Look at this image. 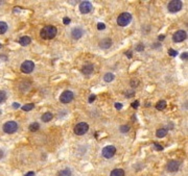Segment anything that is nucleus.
I'll return each instance as SVG.
<instances>
[{"instance_id":"f257e3e1","label":"nucleus","mask_w":188,"mask_h":176,"mask_svg":"<svg viewBox=\"0 0 188 176\" xmlns=\"http://www.w3.org/2000/svg\"><path fill=\"white\" fill-rule=\"evenodd\" d=\"M57 33H58V29L52 25H47V26L43 27L40 31L41 38L44 40H51L57 35Z\"/></svg>"},{"instance_id":"f03ea898","label":"nucleus","mask_w":188,"mask_h":176,"mask_svg":"<svg viewBox=\"0 0 188 176\" xmlns=\"http://www.w3.org/2000/svg\"><path fill=\"white\" fill-rule=\"evenodd\" d=\"M131 21H132V15L130 13H122L117 18V24L122 27L128 25Z\"/></svg>"},{"instance_id":"7ed1b4c3","label":"nucleus","mask_w":188,"mask_h":176,"mask_svg":"<svg viewBox=\"0 0 188 176\" xmlns=\"http://www.w3.org/2000/svg\"><path fill=\"white\" fill-rule=\"evenodd\" d=\"M2 128H3V131H4L5 133L12 134V133H14V132L17 131L18 124L16 123L15 121H7V123L3 124Z\"/></svg>"},{"instance_id":"20e7f679","label":"nucleus","mask_w":188,"mask_h":176,"mask_svg":"<svg viewBox=\"0 0 188 176\" xmlns=\"http://www.w3.org/2000/svg\"><path fill=\"white\" fill-rule=\"evenodd\" d=\"M115 153H116V148L112 145L106 146L102 150V155L105 159H111V157H113V156L115 155Z\"/></svg>"},{"instance_id":"39448f33","label":"nucleus","mask_w":188,"mask_h":176,"mask_svg":"<svg viewBox=\"0 0 188 176\" xmlns=\"http://www.w3.org/2000/svg\"><path fill=\"white\" fill-rule=\"evenodd\" d=\"M89 130V125L85 122H81V123L76 124L74 127V133L78 136H83Z\"/></svg>"},{"instance_id":"423d86ee","label":"nucleus","mask_w":188,"mask_h":176,"mask_svg":"<svg viewBox=\"0 0 188 176\" xmlns=\"http://www.w3.org/2000/svg\"><path fill=\"white\" fill-rule=\"evenodd\" d=\"M181 9H182V1H180V0H173L167 5V9L171 13H178L179 11H181Z\"/></svg>"},{"instance_id":"0eeeda50","label":"nucleus","mask_w":188,"mask_h":176,"mask_svg":"<svg viewBox=\"0 0 188 176\" xmlns=\"http://www.w3.org/2000/svg\"><path fill=\"white\" fill-rule=\"evenodd\" d=\"M20 69L23 73L29 74V73L33 72V69H35V64H33V62H31V61H25V62L22 63Z\"/></svg>"},{"instance_id":"6e6552de","label":"nucleus","mask_w":188,"mask_h":176,"mask_svg":"<svg viewBox=\"0 0 188 176\" xmlns=\"http://www.w3.org/2000/svg\"><path fill=\"white\" fill-rule=\"evenodd\" d=\"M73 98H74V95H73V93L71 92V91H65V92H63L62 94H61L60 101L62 102V103L66 104L72 101Z\"/></svg>"},{"instance_id":"1a4fd4ad","label":"nucleus","mask_w":188,"mask_h":176,"mask_svg":"<svg viewBox=\"0 0 188 176\" xmlns=\"http://www.w3.org/2000/svg\"><path fill=\"white\" fill-rule=\"evenodd\" d=\"M186 38H187V33H186V31L178 30L173 33V42H176V43H180V42H183L184 40H186Z\"/></svg>"},{"instance_id":"9d476101","label":"nucleus","mask_w":188,"mask_h":176,"mask_svg":"<svg viewBox=\"0 0 188 176\" xmlns=\"http://www.w3.org/2000/svg\"><path fill=\"white\" fill-rule=\"evenodd\" d=\"M92 11V4L90 1H83L80 4V12L82 14H89Z\"/></svg>"},{"instance_id":"9b49d317","label":"nucleus","mask_w":188,"mask_h":176,"mask_svg":"<svg viewBox=\"0 0 188 176\" xmlns=\"http://www.w3.org/2000/svg\"><path fill=\"white\" fill-rule=\"evenodd\" d=\"M167 171L168 172H177L180 169V163L178 161H171L167 164Z\"/></svg>"},{"instance_id":"f8f14e48","label":"nucleus","mask_w":188,"mask_h":176,"mask_svg":"<svg viewBox=\"0 0 188 176\" xmlns=\"http://www.w3.org/2000/svg\"><path fill=\"white\" fill-rule=\"evenodd\" d=\"M83 35H84V30H83V28H81V27H75V28H73L72 31H71V37H72L74 40H78Z\"/></svg>"},{"instance_id":"ddd939ff","label":"nucleus","mask_w":188,"mask_h":176,"mask_svg":"<svg viewBox=\"0 0 188 176\" xmlns=\"http://www.w3.org/2000/svg\"><path fill=\"white\" fill-rule=\"evenodd\" d=\"M93 71H94V66H93V65H91V64L85 65V66L82 68V72H83V74H85V75L92 74Z\"/></svg>"},{"instance_id":"4468645a","label":"nucleus","mask_w":188,"mask_h":176,"mask_svg":"<svg viewBox=\"0 0 188 176\" xmlns=\"http://www.w3.org/2000/svg\"><path fill=\"white\" fill-rule=\"evenodd\" d=\"M111 45H112V40L111 39H104L102 41H100L99 42V47L102 49H109L111 47Z\"/></svg>"},{"instance_id":"2eb2a0df","label":"nucleus","mask_w":188,"mask_h":176,"mask_svg":"<svg viewBox=\"0 0 188 176\" xmlns=\"http://www.w3.org/2000/svg\"><path fill=\"white\" fill-rule=\"evenodd\" d=\"M30 42H31V39L29 37H27V35L19 39V43H20V45H22V46H27V45L30 44Z\"/></svg>"},{"instance_id":"dca6fc26","label":"nucleus","mask_w":188,"mask_h":176,"mask_svg":"<svg viewBox=\"0 0 188 176\" xmlns=\"http://www.w3.org/2000/svg\"><path fill=\"white\" fill-rule=\"evenodd\" d=\"M41 119H42L43 122H49L52 120V114L49 112L45 113V114L42 115V117H41Z\"/></svg>"},{"instance_id":"f3484780","label":"nucleus","mask_w":188,"mask_h":176,"mask_svg":"<svg viewBox=\"0 0 188 176\" xmlns=\"http://www.w3.org/2000/svg\"><path fill=\"white\" fill-rule=\"evenodd\" d=\"M110 176H124V171L122 169H114L110 173Z\"/></svg>"},{"instance_id":"a211bd4d","label":"nucleus","mask_w":188,"mask_h":176,"mask_svg":"<svg viewBox=\"0 0 188 176\" xmlns=\"http://www.w3.org/2000/svg\"><path fill=\"white\" fill-rule=\"evenodd\" d=\"M166 134H167V130H166L165 128H159V129L156 131V136H157L158 138H164Z\"/></svg>"},{"instance_id":"6ab92c4d","label":"nucleus","mask_w":188,"mask_h":176,"mask_svg":"<svg viewBox=\"0 0 188 176\" xmlns=\"http://www.w3.org/2000/svg\"><path fill=\"white\" fill-rule=\"evenodd\" d=\"M165 107H166L165 100H160V101H158L157 104H156V108H157L158 110H163Z\"/></svg>"},{"instance_id":"aec40b11","label":"nucleus","mask_w":188,"mask_h":176,"mask_svg":"<svg viewBox=\"0 0 188 176\" xmlns=\"http://www.w3.org/2000/svg\"><path fill=\"white\" fill-rule=\"evenodd\" d=\"M114 74L113 73H106L105 74V76H104V80L106 82H113L114 80Z\"/></svg>"},{"instance_id":"412c9836","label":"nucleus","mask_w":188,"mask_h":176,"mask_svg":"<svg viewBox=\"0 0 188 176\" xmlns=\"http://www.w3.org/2000/svg\"><path fill=\"white\" fill-rule=\"evenodd\" d=\"M58 176H71V170L68 169V168L61 170L58 173Z\"/></svg>"},{"instance_id":"4be33fe9","label":"nucleus","mask_w":188,"mask_h":176,"mask_svg":"<svg viewBox=\"0 0 188 176\" xmlns=\"http://www.w3.org/2000/svg\"><path fill=\"white\" fill-rule=\"evenodd\" d=\"M7 30V24L3 21H0V35H3Z\"/></svg>"},{"instance_id":"5701e85b","label":"nucleus","mask_w":188,"mask_h":176,"mask_svg":"<svg viewBox=\"0 0 188 176\" xmlns=\"http://www.w3.org/2000/svg\"><path fill=\"white\" fill-rule=\"evenodd\" d=\"M28 128L31 132H35V131H37V130H39L40 125H39V123H37V122H33V123H31L30 125H29Z\"/></svg>"},{"instance_id":"b1692460","label":"nucleus","mask_w":188,"mask_h":176,"mask_svg":"<svg viewBox=\"0 0 188 176\" xmlns=\"http://www.w3.org/2000/svg\"><path fill=\"white\" fill-rule=\"evenodd\" d=\"M33 107H35V104L33 103H27L22 106V110H24V112H29V110H33Z\"/></svg>"},{"instance_id":"393cba45","label":"nucleus","mask_w":188,"mask_h":176,"mask_svg":"<svg viewBox=\"0 0 188 176\" xmlns=\"http://www.w3.org/2000/svg\"><path fill=\"white\" fill-rule=\"evenodd\" d=\"M5 99H7V93L4 91H0V103L4 102Z\"/></svg>"},{"instance_id":"a878e982","label":"nucleus","mask_w":188,"mask_h":176,"mask_svg":"<svg viewBox=\"0 0 188 176\" xmlns=\"http://www.w3.org/2000/svg\"><path fill=\"white\" fill-rule=\"evenodd\" d=\"M119 130L122 132V133H126V132H128V130H130V126L128 125H122V126H120Z\"/></svg>"},{"instance_id":"bb28decb","label":"nucleus","mask_w":188,"mask_h":176,"mask_svg":"<svg viewBox=\"0 0 188 176\" xmlns=\"http://www.w3.org/2000/svg\"><path fill=\"white\" fill-rule=\"evenodd\" d=\"M168 54L171 55V56L175 57V56H177V55H178V52L175 50V49H171H171H168Z\"/></svg>"},{"instance_id":"cd10ccee","label":"nucleus","mask_w":188,"mask_h":176,"mask_svg":"<svg viewBox=\"0 0 188 176\" xmlns=\"http://www.w3.org/2000/svg\"><path fill=\"white\" fill-rule=\"evenodd\" d=\"M154 147H155V149L158 150V151H161V150H163V146H161L159 143H154Z\"/></svg>"},{"instance_id":"c85d7f7f","label":"nucleus","mask_w":188,"mask_h":176,"mask_svg":"<svg viewBox=\"0 0 188 176\" xmlns=\"http://www.w3.org/2000/svg\"><path fill=\"white\" fill-rule=\"evenodd\" d=\"M95 99H96V96H95V95H94V94H91L90 96H89V99H88L89 103H93Z\"/></svg>"},{"instance_id":"c756f323","label":"nucleus","mask_w":188,"mask_h":176,"mask_svg":"<svg viewBox=\"0 0 188 176\" xmlns=\"http://www.w3.org/2000/svg\"><path fill=\"white\" fill-rule=\"evenodd\" d=\"M105 28H106V24H105V23L99 22L97 24V29H98V30H104Z\"/></svg>"},{"instance_id":"7c9ffc66","label":"nucleus","mask_w":188,"mask_h":176,"mask_svg":"<svg viewBox=\"0 0 188 176\" xmlns=\"http://www.w3.org/2000/svg\"><path fill=\"white\" fill-rule=\"evenodd\" d=\"M136 50L139 51V52H141V51L144 50V46H143L142 44H138L137 47H136Z\"/></svg>"},{"instance_id":"2f4dec72","label":"nucleus","mask_w":188,"mask_h":176,"mask_svg":"<svg viewBox=\"0 0 188 176\" xmlns=\"http://www.w3.org/2000/svg\"><path fill=\"white\" fill-rule=\"evenodd\" d=\"M71 22V20H70V18H68V17H65L64 19H63V23H64L65 25H68L69 23Z\"/></svg>"},{"instance_id":"473e14b6","label":"nucleus","mask_w":188,"mask_h":176,"mask_svg":"<svg viewBox=\"0 0 188 176\" xmlns=\"http://www.w3.org/2000/svg\"><path fill=\"white\" fill-rule=\"evenodd\" d=\"M181 58H182V60H183V61H187V58H188V53H187V52L182 53Z\"/></svg>"},{"instance_id":"72a5a7b5","label":"nucleus","mask_w":188,"mask_h":176,"mask_svg":"<svg viewBox=\"0 0 188 176\" xmlns=\"http://www.w3.org/2000/svg\"><path fill=\"white\" fill-rule=\"evenodd\" d=\"M138 84H139V82H138V80H135V79H133L131 82V84H132V87H134V88H135V87H138Z\"/></svg>"},{"instance_id":"f704fd0d","label":"nucleus","mask_w":188,"mask_h":176,"mask_svg":"<svg viewBox=\"0 0 188 176\" xmlns=\"http://www.w3.org/2000/svg\"><path fill=\"white\" fill-rule=\"evenodd\" d=\"M138 106H139V101H138V100H136V101H134L133 103H132V107L133 108H137Z\"/></svg>"},{"instance_id":"c9c22d12","label":"nucleus","mask_w":188,"mask_h":176,"mask_svg":"<svg viewBox=\"0 0 188 176\" xmlns=\"http://www.w3.org/2000/svg\"><path fill=\"white\" fill-rule=\"evenodd\" d=\"M115 107H116V110H121L122 104L121 103H115Z\"/></svg>"},{"instance_id":"e433bc0d","label":"nucleus","mask_w":188,"mask_h":176,"mask_svg":"<svg viewBox=\"0 0 188 176\" xmlns=\"http://www.w3.org/2000/svg\"><path fill=\"white\" fill-rule=\"evenodd\" d=\"M25 176H35V172H33V171L27 172V173L25 174Z\"/></svg>"},{"instance_id":"4c0bfd02","label":"nucleus","mask_w":188,"mask_h":176,"mask_svg":"<svg viewBox=\"0 0 188 176\" xmlns=\"http://www.w3.org/2000/svg\"><path fill=\"white\" fill-rule=\"evenodd\" d=\"M126 97H133L134 96V91H132V92H130L128 94H126Z\"/></svg>"},{"instance_id":"58836bf2","label":"nucleus","mask_w":188,"mask_h":176,"mask_svg":"<svg viewBox=\"0 0 188 176\" xmlns=\"http://www.w3.org/2000/svg\"><path fill=\"white\" fill-rule=\"evenodd\" d=\"M126 56L130 57V58H131V57H132V52H131V51H128V52H126Z\"/></svg>"},{"instance_id":"ea45409f","label":"nucleus","mask_w":188,"mask_h":176,"mask_svg":"<svg viewBox=\"0 0 188 176\" xmlns=\"http://www.w3.org/2000/svg\"><path fill=\"white\" fill-rule=\"evenodd\" d=\"M19 106H20V105H19L18 103H14V104H13V107H14V108H19Z\"/></svg>"},{"instance_id":"a19ab883","label":"nucleus","mask_w":188,"mask_h":176,"mask_svg":"<svg viewBox=\"0 0 188 176\" xmlns=\"http://www.w3.org/2000/svg\"><path fill=\"white\" fill-rule=\"evenodd\" d=\"M164 38H165V37H164L163 35H161L159 37V40H160V41H161V40H164Z\"/></svg>"},{"instance_id":"79ce46f5","label":"nucleus","mask_w":188,"mask_h":176,"mask_svg":"<svg viewBox=\"0 0 188 176\" xmlns=\"http://www.w3.org/2000/svg\"><path fill=\"white\" fill-rule=\"evenodd\" d=\"M2 156H3V151H2V150H0V159H1Z\"/></svg>"},{"instance_id":"37998d69","label":"nucleus","mask_w":188,"mask_h":176,"mask_svg":"<svg viewBox=\"0 0 188 176\" xmlns=\"http://www.w3.org/2000/svg\"><path fill=\"white\" fill-rule=\"evenodd\" d=\"M1 47H2V45H1V44H0V48H1Z\"/></svg>"},{"instance_id":"c03bdc74","label":"nucleus","mask_w":188,"mask_h":176,"mask_svg":"<svg viewBox=\"0 0 188 176\" xmlns=\"http://www.w3.org/2000/svg\"><path fill=\"white\" fill-rule=\"evenodd\" d=\"M0 115H1V110H0Z\"/></svg>"}]
</instances>
